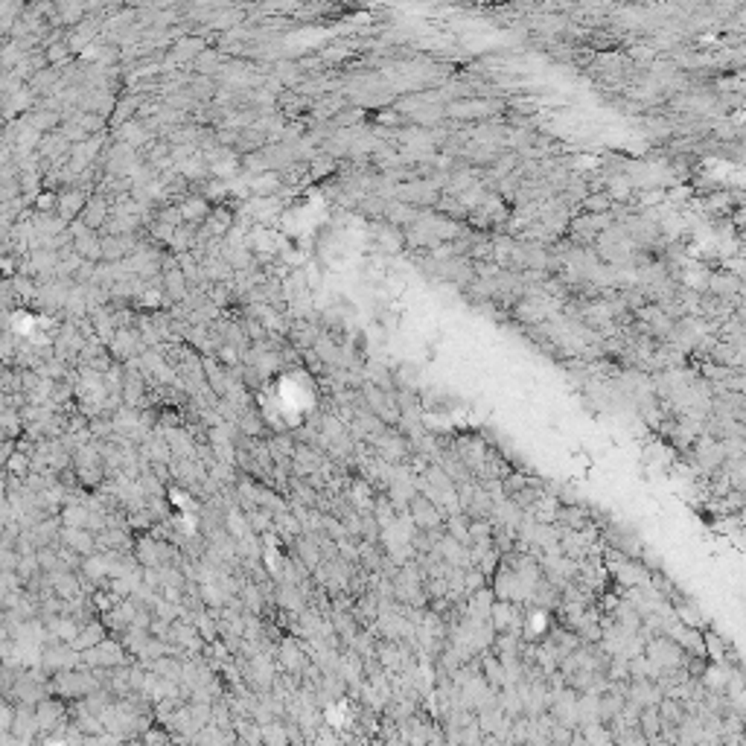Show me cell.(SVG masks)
I'll list each match as a JSON object with an SVG mask.
<instances>
[{"label":"cell","instance_id":"8","mask_svg":"<svg viewBox=\"0 0 746 746\" xmlns=\"http://www.w3.org/2000/svg\"><path fill=\"white\" fill-rule=\"evenodd\" d=\"M304 458H309V452H306V449H304V452H297V461H304ZM309 469H312V467H309V464H304V467H297V473H309Z\"/></svg>","mask_w":746,"mask_h":746},{"label":"cell","instance_id":"6","mask_svg":"<svg viewBox=\"0 0 746 746\" xmlns=\"http://www.w3.org/2000/svg\"><path fill=\"white\" fill-rule=\"evenodd\" d=\"M56 592L61 595V598H76L79 595V583H76V578L73 574H56Z\"/></svg>","mask_w":746,"mask_h":746},{"label":"cell","instance_id":"5","mask_svg":"<svg viewBox=\"0 0 746 746\" xmlns=\"http://www.w3.org/2000/svg\"><path fill=\"white\" fill-rule=\"evenodd\" d=\"M99 641H106V633H102V627H99V624H88L85 630L79 633V638H76V647H79V650H90V647H97Z\"/></svg>","mask_w":746,"mask_h":746},{"label":"cell","instance_id":"2","mask_svg":"<svg viewBox=\"0 0 746 746\" xmlns=\"http://www.w3.org/2000/svg\"><path fill=\"white\" fill-rule=\"evenodd\" d=\"M59 685H61L64 691H68L70 697H79V694H85V691H94V685H97V683H90V679H88L85 674H61Z\"/></svg>","mask_w":746,"mask_h":746},{"label":"cell","instance_id":"3","mask_svg":"<svg viewBox=\"0 0 746 746\" xmlns=\"http://www.w3.org/2000/svg\"><path fill=\"white\" fill-rule=\"evenodd\" d=\"M61 714H64V709L59 703H53V700H47V703H41L38 705V711H35V717H38V726H56V720H61Z\"/></svg>","mask_w":746,"mask_h":746},{"label":"cell","instance_id":"7","mask_svg":"<svg viewBox=\"0 0 746 746\" xmlns=\"http://www.w3.org/2000/svg\"><path fill=\"white\" fill-rule=\"evenodd\" d=\"M414 510H417V522H420V525H438V516H435V510H431L429 504H423V502H417L414 499Z\"/></svg>","mask_w":746,"mask_h":746},{"label":"cell","instance_id":"4","mask_svg":"<svg viewBox=\"0 0 746 746\" xmlns=\"http://www.w3.org/2000/svg\"><path fill=\"white\" fill-rule=\"evenodd\" d=\"M64 540H68V545H73L76 551H82V554H90L94 551V536H88L82 528H70V531H64Z\"/></svg>","mask_w":746,"mask_h":746},{"label":"cell","instance_id":"1","mask_svg":"<svg viewBox=\"0 0 746 746\" xmlns=\"http://www.w3.org/2000/svg\"><path fill=\"white\" fill-rule=\"evenodd\" d=\"M85 662L97 665V667H114V665L123 662V653H120L117 645H111V641H99L97 647L85 650Z\"/></svg>","mask_w":746,"mask_h":746}]
</instances>
